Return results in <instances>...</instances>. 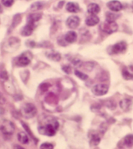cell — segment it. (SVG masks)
I'll list each match as a JSON object with an SVG mask.
<instances>
[{
    "mask_svg": "<svg viewBox=\"0 0 133 149\" xmlns=\"http://www.w3.org/2000/svg\"><path fill=\"white\" fill-rule=\"evenodd\" d=\"M120 105L121 108L123 109V111H129V110L131 109L132 102L131 100H129V99L125 98L120 101Z\"/></svg>",
    "mask_w": 133,
    "mask_h": 149,
    "instance_id": "cell-11",
    "label": "cell"
},
{
    "mask_svg": "<svg viewBox=\"0 0 133 149\" xmlns=\"http://www.w3.org/2000/svg\"><path fill=\"white\" fill-rule=\"evenodd\" d=\"M21 19H22V18H21L20 15H16L14 16L13 23H12V25H11L12 27H13V28H14V27H16L17 25L20 24V22H21Z\"/></svg>",
    "mask_w": 133,
    "mask_h": 149,
    "instance_id": "cell-24",
    "label": "cell"
},
{
    "mask_svg": "<svg viewBox=\"0 0 133 149\" xmlns=\"http://www.w3.org/2000/svg\"><path fill=\"white\" fill-rule=\"evenodd\" d=\"M5 103V98L3 97L2 95L0 94V104Z\"/></svg>",
    "mask_w": 133,
    "mask_h": 149,
    "instance_id": "cell-34",
    "label": "cell"
},
{
    "mask_svg": "<svg viewBox=\"0 0 133 149\" xmlns=\"http://www.w3.org/2000/svg\"><path fill=\"white\" fill-rule=\"evenodd\" d=\"M58 128H59V123L55 119H51V121H49L46 125L40 126L38 128V131L41 134L45 136H54L56 133Z\"/></svg>",
    "mask_w": 133,
    "mask_h": 149,
    "instance_id": "cell-1",
    "label": "cell"
},
{
    "mask_svg": "<svg viewBox=\"0 0 133 149\" xmlns=\"http://www.w3.org/2000/svg\"><path fill=\"white\" fill-rule=\"evenodd\" d=\"M34 22L27 20V24L22 30V35L23 36H29L32 34L33 30L35 28Z\"/></svg>",
    "mask_w": 133,
    "mask_h": 149,
    "instance_id": "cell-7",
    "label": "cell"
},
{
    "mask_svg": "<svg viewBox=\"0 0 133 149\" xmlns=\"http://www.w3.org/2000/svg\"><path fill=\"white\" fill-rule=\"evenodd\" d=\"M66 9L69 13H76L80 10V7L76 3L69 2L66 5Z\"/></svg>",
    "mask_w": 133,
    "mask_h": 149,
    "instance_id": "cell-12",
    "label": "cell"
},
{
    "mask_svg": "<svg viewBox=\"0 0 133 149\" xmlns=\"http://www.w3.org/2000/svg\"><path fill=\"white\" fill-rule=\"evenodd\" d=\"M100 141H101V138L97 134H93L91 137L90 143L91 145L93 146H97L99 144Z\"/></svg>",
    "mask_w": 133,
    "mask_h": 149,
    "instance_id": "cell-19",
    "label": "cell"
},
{
    "mask_svg": "<svg viewBox=\"0 0 133 149\" xmlns=\"http://www.w3.org/2000/svg\"><path fill=\"white\" fill-rule=\"evenodd\" d=\"M43 7V5L40 2H37L33 3L32 7H31V9L33 10H39L41 9H42Z\"/></svg>",
    "mask_w": 133,
    "mask_h": 149,
    "instance_id": "cell-27",
    "label": "cell"
},
{
    "mask_svg": "<svg viewBox=\"0 0 133 149\" xmlns=\"http://www.w3.org/2000/svg\"><path fill=\"white\" fill-rule=\"evenodd\" d=\"M107 6L113 12H118L123 9V5L121 3L117 0H112L107 3Z\"/></svg>",
    "mask_w": 133,
    "mask_h": 149,
    "instance_id": "cell-10",
    "label": "cell"
},
{
    "mask_svg": "<svg viewBox=\"0 0 133 149\" xmlns=\"http://www.w3.org/2000/svg\"><path fill=\"white\" fill-rule=\"evenodd\" d=\"M20 45V40H19L18 38L13 37L9 38L8 40L7 45H6V48H18V46Z\"/></svg>",
    "mask_w": 133,
    "mask_h": 149,
    "instance_id": "cell-16",
    "label": "cell"
},
{
    "mask_svg": "<svg viewBox=\"0 0 133 149\" xmlns=\"http://www.w3.org/2000/svg\"><path fill=\"white\" fill-rule=\"evenodd\" d=\"M18 140L22 144H27L29 143V137L25 132H21L18 134Z\"/></svg>",
    "mask_w": 133,
    "mask_h": 149,
    "instance_id": "cell-17",
    "label": "cell"
},
{
    "mask_svg": "<svg viewBox=\"0 0 133 149\" xmlns=\"http://www.w3.org/2000/svg\"><path fill=\"white\" fill-rule=\"evenodd\" d=\"M62 69H63V70L66 73V74H71V71H72L71 67H70V66H69V65L63 66V67H62Z\"/></svg>",
    "mask_w": 133,
    "mask_h": 149,
    "instance_id": "cell-32",
    "label": "cell"
},
{
    "mask_svg": "<svg viewBox=\"0 0 133 149\" xmlns=\"http://www.w3.org/2000/svg\"><path fill=\"white\" fill-rule=\"evenodd\" d=\"M50 87V85L48 83H44L40 85V89L43 92H45L48 89V88Z\"/></svg>",
    "mask_w": 133,
    "mask_h": 149,
    "instance_id": "cell-30",
    "label": "cell"
},
{
    "mask_svg": "<svg viewBox=\"0 0 133 149\" xmlns=\"http://www.w3.org/2000/svg\"><path fill=\"white\" fill-rule=\"evenodd\" d=\"M80 20L77 16H71L66 20V25L71 29H76L79 26Z\"/></svg>",
    "mask_w": 133,
    "mask_h": 149,
    "instance_id": "cell-9",
    "label": "cell"
},
{
    "mask_svg": "<svg viewBox=\"0 0 133 149\" xmlns=\"http://www.w3.org/2000/svg\"><path fill=\"white\" fill-rule=\"evenodd\" d=\"M101 8L97 3H91L88 7V12L91 15H96L100 12Z\"/></svg>",
    "mask_w": 133,
    "mask_h": 149,
    "instance_id": "cell-15",
    "label": "cell"
},
{
    "mask_svg": "<svg viewBox=\"0 0 133 149\" xmlns=\"http://www.w3.org/2000/svg\"><path fill=\"white\" fill-rule=\"evenodd\" d=\"M48 57L49 59L54 61H60L61 58V55L59 53H56V52H53L48 55Z\"/></svg>",
    "mask_w": 133,
    "mask_h": 149,
    "instance_id": "cell-23",
    "label": "cell"
},
{
    "mask_svg": "<svg viewBox=\"0 0 133 149\" xmlns=\"http://www.w3.org/2000/svg\"><path fill=\"white\" fill-rule=\"evenodd\" d=\"M41 149H54V146L52 144L50 143H43V144H41Z\"/></svg>",
    "mask_w": 133,
    "mask_h": 149,
    "instance_id": "cell-28",
    "label": "cell"
},
{
    "mask_svg": "<svg viewBox=\"0 0 133 149\" xmlns=\"http://www.w3.org/2000/svg\"><path fill=\"white\" fill-rule=\"evenodd\" d=\"M13 149H25L24 147H22V146L18 145H16L14 146Z\"/></svg>",
    "mask_w": 133,
    "mask_h": 149,
    "instance_id": "cell-33",
    "label": "cell"
},
{
    "mask_svg": "<svg viewBox=\"0 0 133 149\" xmlns=\"http://www.w3.org/2000/svg\"><path fill=\"white\" fill-rule=\"evenodd\" d=\"M132 68V70H133V67H132V68Z\"/></svg>",
    "mask_w": 133,
    "mask_h": 149,
    "instance_id": "cell-35",
    "label": "cell"
},
{
    "mask_svg": "<svg viewBox=\"0 0 133 149\" xmlns=\"http://www.w3.org/2000/svg\"><path fill=\"white\" fill-rule=\"evenodd\" d=\"M41 15L39 13H33V14H31V15H29L28 16V17H27V20H32L33 22H38V20H40L41 18Z\"/></svg>",
    "mask_w": 133,
    "mask_h": 149,
    "instance_id": "cell-20",
    "label": "cell"
},
{
    "mask_svg": "<svg viewBox=\"0 0 133 149\" xmlns=\"http://www.w3.org/2000/svg\"><path fill=\"white\" fill-rule=\"evenodd\" d=\"M122 75H123L124 79H126V80H130V79H133V74L130 73L126 69H124L122 71Z\"/></svg>",
    "mask_w": 133,
    "mask_h": 149,
    "instance_id": "cell-25",
    "label": "cell"
},
{
    "mask_svg": "<svg viewBox=\"0 0 133 149\" xmlns=\"http://www.w3.org/2000/svg\"><path fill=\"white\" fill-rule=\"evenodd\" d=\"M124 143L128 147H132L133 146V135H127L124 138Z\"/></svg>",
    "mask_w": 133,
    "mask_h": 149,
    "instance_id": "cell-18",
    "label": "cell"
},
{
    "mask_svg": "<svg viewBox=\"0 0 133 149\" xmlns=\"http://www.w3.org/2000/svg\"><path fill=\"white\" fill-rule=\"evenodd\" d=\"M2 4L5 7H11L14 3V0H1Z\"/></svg>",
    "mask_w": 133,
    "mask_h": 149,
    "instance_id": "cell-29",
    "label": "cell"
},
{
    "mask_svg": "<svg viewBox=\"0 0 133 149\" xmlns=\"http://www.w3.org/2000/svg\"><path fill=\"white\" fill-rule=\"evenodd\" d=\"M15 130L13 122L7 119H0V131L6 135H12Z\"/></svg>",
    "mask_w": 133,
    "mask_h": 149,
    "instance_id": "cell-2",
    "label": "cell"
},
{
    "mask_svg": "<svg viewBox=\"0 0 133 149\" xmlns=\"http://www.w3.org/2000/svg\"><path fill=\"white\" fill-rule=\"evenodd\" d=\"M77 39V34L75 31H70L66 33L65 35V40L69 43H73Z\"/></svg>",
    "mask_w": 133,
    "mask_h": 149,
    "instance_id": "cell-14",
    "label": "cell"
},
{
    "mask_svg": "<svg viewBox=\"0 0 133 149\" xmlns=\"http://www.w3.org/2000/svg\"><path fill=\"white\" fill-rule=\"evenodd\" d=\"M99 22V18L96 15H90L85 19V24L88 26H94Z\"/></svg>",
    "mask_w": 133,
    "mask_h": 149,
    "instance_id": "cell-13",
    "label": "cell"
},
{
    "mask_svg": "<svg viewBox=\"0 0 133 149\" xmlns=\"http://www.w3.org/2000/svg\"><path fill=\"white\" fill-rule=\"evenodd\" d=\"M21 123H22V126H23L24 129L26 130V132H27V133H28V134H29V136H30V137H32V139L34 140L35 142L36 143H37V141H38V140L37 139V138L35 137V136H33V133L32 132V131L30 130V128H29L28 126H27V125H26V124H25L24 122H22V121Z\"/></svg>",
    "mask_w": 133,
    "mask_h": 149,
    "instance_id": "cell-22",
    "label": "cell"
},
{
    "mask_svg": "<svg viewBox=\"0 0 133 149\" xmlns=\"http://www.w3.org/2000/svg\"><path fill=\"white\" fill-rule=\"evenodd\" d=\"M0 78L3 79H4V80H7L8 78H9V75H8V74L6 71L3 70L0 72Z\"/></svg>",
    "mask_w": 133,
    "mask_h": 149,
    "instance_id": "cell-31",
    "label": "cell"
},
{
    "mask_svg": "<svg viewBox=\"0 0 133 149\" xmlns=\"http://www.w3.org/2000/svg\"><path fill=\"white\" fill-rule=\"evenodd\" d=\"M118 18V15L112 13H106V21L108 22H115Z\"/></svg>",
    "mask_w": 133,
    "mask_h": 149,
    "instance_id": "cell-21",
    "label": "cell"
},
{
    "mask_svg": "<svg viewBox=\"0 0 133 149\" xmlns=\"http://www.w3.org/2000/svg\"><path fill=\"white\" fill-rule=\"evenodd\" d=\"M32 59V54L30 52H24V53L22 54L18 57L17 61H16V63H17L18 66H20V67H25V66H27L29 64Z\"/></svg>",
    "mask_w": 133,
    "mask_h": 149,
    "instance_id": "cell-5",
    "label": "cell"
},
{
    "mask_svg": "<svg viewBox=\"0 0 133 149\" xmlns=\"http://www.w3.org/2000/svg\"><path fill=\"white\" fill-rule=\"evenodd\" d=\"M100 29L107 34H112L117 31L118 26L116 22L106 21L100 26Z\"/></svg>",
    "mask_w": 133,
    "mask_h": 149,
    "instance_id": "cell-4",
    "label": "cell"
},
{
    "mask_svg": "<svg viewBox=\"0 0 133 149\" xmlns=\"http://www.w3.org/2000/svg\"><path fill=\"white\" fill-rule=\"evenodd\" d=\"M91 91L96 96H103L108 91V87L105 84H97L93 87Z\"/></svg>",
    "mask_w": 133,
    "mask_h": 149,
    "instance_id": "cell-6",
    "label": "cell"
},
{
    "mask_svg": "<svg viewBox=\"0 0 133 149\" xmlns=\"http://www.w3.org/2000/svg\"><path fill=\"white\" fill-rule=\"evenodd\" d=\"M127 47V45L125 42H123V41H121V42L116 43V45H113L112 48V54H118L120 53H123L126 50Z\"/></svg>",
    "mask_w": 133,
    "mask_h": 149,
    "instance_id": "cell-8",
    "label": "cell"
},
{
    "mask_svg": "<svg viewBox=\"0 0 133 149\" xmlns=\"http://www.w3.org/2000/svg\"><path fill=\"white\" fill-rule=\"evenodd\" d=\"M74 74H75V75L78 78H79L80 79H82V80H86L88 78V75H86V74L84 73H82V72H80L79 70H75Z\"/></svg>",
    "mask_w": 133,
    "mask_h": 149,
    "instance_id": "cell-26",
    "label": "cell"
},
{
    "mask_svg": "<svg viewBox=\"0 0 133 149\" xmlns=\"http://www.w3.org/2000/svg\"><path fill=\"white\" fill-rule=\"evenodd\" d=\"M37 110L36 107L31 103L25 104L21 109V113L26 118H31L37 114Z\"/></svg>",
    "mask_w": 133,
    "mask_h": 149,
    "instance_id": "cell-3",
    "label": "cell"
}]
</instances>
